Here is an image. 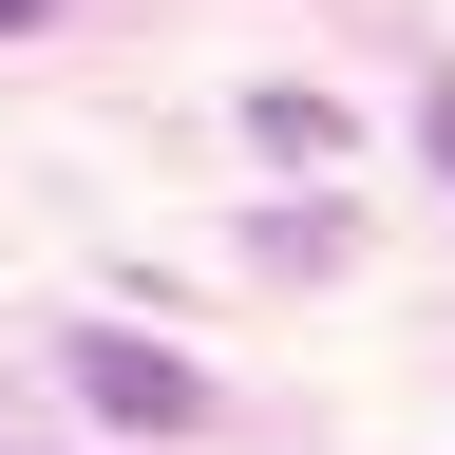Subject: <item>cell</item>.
<instances>
[{
	"label": "cell",
	"mask_w": 455,
	"mask_h": 455,
	"mask_svg": "<svg viewBox=\"0 0 455 455\" xmlns=\"http://www.w3.org/2000/svg\"><path fill=\"white\" fill-rule=\"evenodd\" d=\"M57 361H76V398H95L114 436H209V418H228V398H209V361H171L152 323H76Z\"/></svg>",
	"instance_id": "cell-1"
},
{
	"label": "cell",
	"mask_w": 455,
	"mask_h": 455,
	"mask_svg": "<svg viewBox=\"0 0 455 455\" xmlns=\"http://www.w3.org/2000/svg\"><path fill=\"white\" fill-rule=\"evenodd\" d=\"M247 152H284V171H323V152H341V95H304V76H266V95H247Z\"/></svg>",
	"instance_id": "cell-2"
},
{
	"label": "cell",
	"mask_w": 455,
	"mask_h": 455,
	"mask_svg": "<svg viewBox=\"0 0 455 455\" xmlns=\"http://www.w3.org/2000/svg\"><path fill=\"white\" fill-rule=\"evenodd\" d=\"M418 133H436V171H455V76H436V95H418Z\"/></svg>",
	"instance_id": "cell-3"
},
{
	"label": "cell",
	"mask_w": 455,
	"mask_h": 455,
	"mask_svg": "<svg viewBox=\"0 0 455 455\" xmlns=\"http://www.w3.org/2000/svg\"><path fill=\"white\" fill-rule=\"evenodd\" d=\"M38 20H76V0H0V38H38Z\"/></svg>",
	"instance_id": "cell-4"
},
{
	"label": "cell",
	"mask_w": 455,
	"mask_h": 455,
	"mask_svg": "<svg viewBox=\"0 0 455 455\" xmlns=\"http://www.w3.org/2000/svg\"><path fill=\"white\" fill-rule=\"evenodd\" d=\"M0 455H20V436H0Z\"/></svg>",
	"instance_id": "cell-5"
}]
</instances>
